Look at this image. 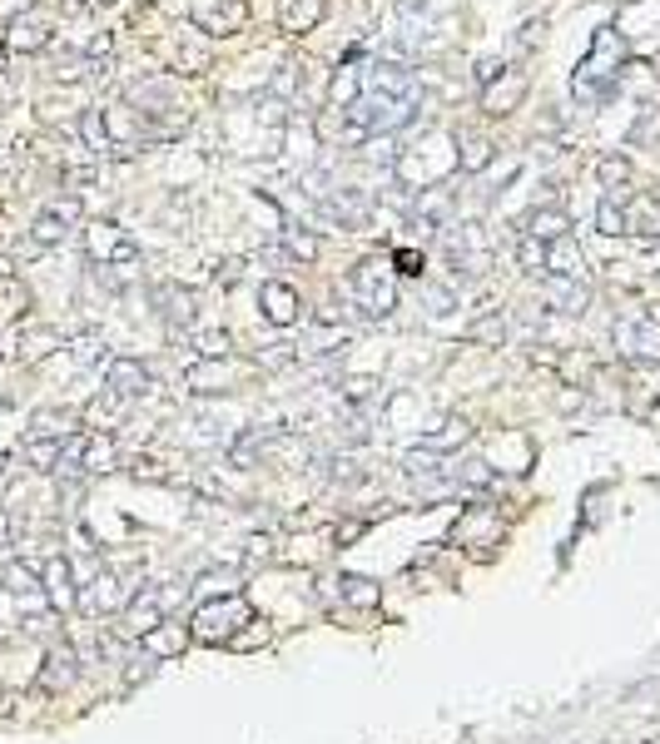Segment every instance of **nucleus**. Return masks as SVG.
<instances>
[{"instance_id": "f257e3e1", "label": "nucleus", "mask_w": 660, "mask_h": 744, "mask_svg": "<svg viewBox=\"0 0 660 744\" xmlns=\"http://www.w3.org/2000/svg\"><path fill=\"white\" fill-rule=\"evenodd\" d=\"M417 105H422V85H417V74L407 70V65H397V60H378V65H368V70H362L358 99H352V105H343L338 115L373 139V134H393V129H403L407 119L417 115Z\"/></svg>"}, {"instance_id": "f03ea898", "label": "nucleus", "mask_w": 660, "mask_h": 744, "mask_svg": "<svg viewBox=\"0 0 660 744\" xmlns=\"http://www.w3.org/2000/svg\"><path fill=\"white\" fill-rule=\"evenodd\" d=\"M621 65H626V40H621V30L601 25L591 50H586V60L576 65V80H571L576 99H581V105H601V99L621 85Z\"/></svg>"}, {"instance_id": "7ed1b4c3", "label": "nucleus", "mask_w": 660, "mask_h": 744, "mask_svg": "<svg viewBox=\"0 0 660 744\" xmlns=\"http://www.w3.org/2000/svg\"><path fill=\"white\" fill-rule=\"evenodd\" d=\"M244 626H254V606L239 591H229V595H213V601H204L194 610L189 640H199V645H234L244 636Z\"/></svg>"}, {"instance_id": "20e7f679", "label": "nucleus", "mask_w": 660, "mask_h": 744, "mask_svg": "<svg viewBox=\"0 0 660 744\" xmlns=\"http://www.w3.org/2000/svg\"><path fill=\"white\" fill-rule=\"evenodd\" d=\"M85 254H90L95 268H115V283H125V273L139 268V244L109 219H100V223L85 229Z\"/></svg>"}, {"instance_id": "39448f33", "label": "nucleus", "mask_w": 660, "mask_h": 744, "mask_svg": "<svg viewBox=\"0 0 660 744\" xmlns=\"http://www.w3.org/2000/svg\"><path fill=\"white\" fill-rule=\"evenodd\" d=\"M348 293L358 298V308H368L373 318H387V313L397 308V288H393V268H387V258H362L358 268H352L348 278Z\"/></svg>"}, {"instance_id": "423d86ee", "label": "nucleus", "mask_w": 660, "mask_h": 744, "mask_svg": "<svg viewBox=\"0 0 660 744\" xmlns=\"http://www.w3.org/2000/svg\"><path fill=\"white\" fill-rule=\"evenodd\" d=\"M189 25L213 35V40H229V35L248 30V0H194Z\"/></svg>"}, {"instance_id": "0eeeda50", "label": "nucleus", "mask_w": 660, "mask_h": 744, "mask_svg": "<svg viewBox=\"0 0 660 744\" xmlns=\"http://www.w3.org/2000/svg\"><path fill=\"white\" fill-rule=\"evenodd\" d=\"M616 352L630 362H660V323L656 318H616Z\"/></svg>"}, {"instance_id": "6e6552de", "label": "nucleus", "mask_w": 660, "mask_h": 744, "mask_svg": "<svg viewBox=\"0 0 660 744\" xmlns=\"http://www.w3.org/2000/svg\"><path fill=\"white\" fill-rule=\"evenodd\" d=\"M75 223H80V199H75V194H65V199H55L50 209L30 223V244L35 248H60L65 238H70V229H75Z\"/></svg>"}, {"instance_id": "1a4fd4ad", "label": "nucleus", "mask_w": 660, "mask_h": 744, "mask_svg": "<svg viewBox=\"0 0 660 744\" xmlns=\"http://www.w3.org/2000/svg\"><path fill=\"white\" fill-rule=\"evenodd\" d=\"M526 90H532V80H526L522 70H501L497 80H491L487 90H482V109H487L491 119H507L511 109H522V99H526Z\"/></svg>"}, {"instance_id": "9d476101", "label": "nucleus", "mask_w": 660, "mask_h": 744, "mask_svg": "<svg viewBox=\"0 0 660 744\" xmlns=\"http://www.w3.org/2000/svg\"><path fill=\"white\" fill-rule=\"evenodd\" d=\"M154 387V377H150V368L139 358H109V368H105V393H115L119 402H135V397H144Z\"/></svg>"}, {"instance_id": "9b49d317", "label": "nucleus", "mask_w": 660, "mask_h": 744, "mask_svg": "<svg viewBox=\"0 0 660 744\" xmlns=\"http://www.w3.org/2000/svg\"><path fill=\"white\" fill-rule=\"evenodd\" d=\"M45 45H50V21H45L40 11L11 15V25H5V50L11 55H40Z\"/></svg>"}, {"instance_id": "f8f14e48", "label": "nucleus", "mask_w": 660, "mask_h": 744, "mask_svg": "<svg viewBox=\"0 0 660 744\" xmlns=\"http://www.w3.org/2000/svg\"><path fill=\"white\" fill-rule=\"evenodd\" d=\"M258 308H264V318L274 323V328H293V323H299L303 298H299V288H293V283H278V278H268V283L258 288Z\"/></svg>"}, {"instance_id": "ddd939ff", "label": "nucleus", "mask_w": 660, "mask_h": 744, "mask_svg": "<svg viewBox=\"0 0 660 744\" xmlns=\"http://www.w3.org/2000/svg\"><path fill=\"white\" fill-rule=\"evenodd\" d=\"M154 626H164V591H135L125 606V636L129 640H144Z\"/></svg>"}, {"instance_id": "4468645a", "label": "nucleus", "mask_w": 660, "mask_h": 744, "mask_svg": "<svg viewBox=\"0 0 660 744\" xmlns=\"http://www.w3.org/2000/svg\"><path fill=\"white\" fill-rule=\"evenodd\" d=\"M40 585H45V601H50V610H75V606H80L75 571H70V561H65V556H50V561L40 566Z\"/></svg>"}, {"instance_id": "2eb2a0df", "label": "nucleus", "mask_w": 660, "mask_h": 744, "mask_svg": "<svg viewBox=\"0 0 660 744\" xmlns=\"http://www.w3.org/2000/svg\"><path fill=\"white\" fill-rule=\"evenodd\" d=\"M75 675H80V655H75V650H70V645H50V655H45L35 685H40L45 695H60V690H70V685H75Z\"/></svg>"}, {"instance_id": "dca6fc26", "label": "nucleus", "mask_w": 660, "mask_h": 744, "mask_svg": "<svg viewBox=\"0 0 660 744\" xmlns=\"http://www.w3.org/2000/svg\"><path fill=\"white\" fill-rule=\"evenodd\" d=\"M328 0H278V30L283 35H308L323 25Z\"/></svg>"}, {"instance_id": "f3484780", "label": "nucleus", "mask_w": 660, "mask_h": 744, "mask_svg": "<svg viewBox=\"0 0 660 744\" xmlns=\"http://www.w3.org/2000/svg\"><path fill=\"white\" fill-rule=\"evenodd\" d=\"M526 238H542L546 248L551 244H561V238H571V213L566 209H556V203H546V209H532L526 213V229H522Z\"/></svg>"}, {"instance_id": "a211bd4d", "label": "nucleus", "mask_w": 660, "mask_h": 744, "mask_svg": "<svg viewBox=\"0 0 660 744\" xmlns=\"http://www.w3.org/2000/svg\"><path fill=\"white\" fill-rule=\"evenodd\" d=\"M626 234L646 238V244H660V203L650 194H630L626 199Z\"/></svg>"}, {"instance_id": "6ab92c4d", "label": "nucleus", "mask_w": 660, "mask_h": 744, "mask_svg": "<svg viewBox=\"0 0 660 744\" xmlns=\"http://www.w3.org/2000/svg\"><path fill=\"white\" fill-rule=\"evenodd\" d=\"M457 169L462 174H482L491 160H497V144H491L487 134H477V129H457Z\"/></svg>"}, {"instance_id": "aec40b11", "label": "nucleus", "mask_w": 660, "mask_h": 744, "mask_svg": "<svg viewBox=\"0 0 660 744\" xmlns=\"http://www.w3.org/2000/svg\"><path fill=\"white\" fill-rule=\"evenodd\" d=\"M129 595H135V591H125L115 571H100V575H95V585H90V591L80 595V606H85V610H125V606H129Z\"/></svg>"}, {"instance_id": "412c9836", "label": "nucleus", "mask_w": 660, "mask_h": 744, "mask_svg": "<svg viewBox=\"0 0 660 744\" xmlns=\"http://www.w3.org/2000/svg\"><path fill=\"white\" fill-rule=\"evenodd\" d=\"M596 179H601V189H606V199H630L636 169H630L626 154H601L596 160Z\"/></svg>"}, {"instance_id": "4be33fe9", "label": "nucleus", "mask_w": 660, "mask_h": 744, "mask_svg": "<svg viewBox=\"0 0 660 744\" xmlns=\"http://www.w3.org/2000/svg\"><path fill=\"white\" fill-rule=\"evenodd\" d=\"M119 467V446L109 442L105 432H85V446H80V471L85 477H100V471Z\"/></svg>"}, {"instance_id": "5701e85b", "label": "nucleus", "mask_w": 660, "mask_h": 744, "mask_svg": "<svg viewBox=\"0 0 660 744\" xmlns=\"http://www.w3.org/2000/svg\"><path fill=\"white\" fill-rule=\"evenodd\" d=\"M546 298L556 313H586L591 288H586V278H546Z\"/></svg>"}, {"instance_id": "b1692460", "label": "nucleus", "mask_w": 660, "mask_h": 744, "mask_svg": "<svg viewBox=\"0 0 660 744\" xmlns=\"http://www.w3.org/2000/svg\"><path fill=\"white\" fill-rule=\"evenodd\" d=\"M184 645H189V630L174 626V620H164V626H154L144 636V655L150 660H174V655H184Z\"/></svg>"}, {"instance_id": "393cba45", "label": "nucleus", "mask_w": 660, "mask_h": 744, "mask_svg": "<svg viewBox=\"0 0 660 744\" xmlns=\"http://www.w3.org/2000/svg\"><path fill=\"white\" fill-rule=\"evenodd\" d=\"M546 278H586V258H581V248H576L571 238H561V244L546 248Z\"/></svg>"}, {"instance_id": "a878e982", "label": "nucleus", "mask_w": 660, "mask_h": 744, "mask_svg": "<svg viewBox=\"0 0 660 744\" xmlns=\"http://www.w3.org/2000/svg\"><path fill=\"white\" fill-rule=\"evenodd\" d=\"M154 298H160V313H164V318H169V328H179V323H184V328H189V323H194V293H189V288H179V283H164Z\"/></svg>"}, {"instance_id": "bb28decb", "label": "nucleus", "mask_w": 660, "mask_h": 744, "mask_svg": "<svg viewBox=\"0 0 660 744\" xmlns=\"http://www.w3.org/2000/svg\"><path fill=\"white\" fill-rule=\"evenodd\" d=\"M338 595L348 601V606H358V610H378V606H383V585L368 581V575H343Z\"/></svg>"}, {"instance_id": "cd10ccee", "label": "nucleus", "mask_w": 660, "mask_h": 744, "mask_svg": "<svg viewBox=\"0 0 660 744\" xmlns=\"http://www.w3.org/2000/svg\"><path fill=\"white\" fill-rule=\"evenodd\" d=\"M25 462H30L35 471H60V452L65 442H55V437H25Z\"/></svg>"}, {"instance_id": "c85d7f7f", "label": "nucleus", "mask_w": 660, "mask_h": 744, "mask_svg": "<svg viewBox=\"0 0 660 744\" xmlns=\"http://www.w3.org/2000/svg\"><path fill=\"white\" fill-rule=\"evenodd\" d=\"M80 139H85L90 154H115V144H109V125H105V109H85V115H80Z\"/></svg>"}, {"instance_id": "c756f323", "label": "nucleus", "mask_w": 660, "mask_h": 744, "mask_svg": "<svg viewBox=\"0 0 660 744\" xmlns=\"http://www.w3.org/2000/svg\"><path fill=\"white\" fill-rule=\"evenodd\" d=\"M55 348H65V338H60L55 328H30V333H21V358H25V362L45 358V352H55Z\"/></svg>"}, {"instance_id": "7c9ffc66", "label": "nucleus", "mask_w": 660, "mask_h": 744, "mask_svg": "<svg viewBox=\"0 0 660 744\" xmlns=\"http://www.w3.org/2000/svg\"><path fill=\"white\" fill-rule=\"evenodd\" d=\"M70 432H75V417L70 412H35L30 417V437H55V442H65Z\"/></svg>"}, {"instance_id": "2f4dec72", "label": "nucleus", "mask_w": 660, "mask_h": 744, "mask_svg": "<svg viewBox=\"0 0 660 744\" xmlns=\"http://www.w3.org/2000/svg\"><path fill=\"white\" fill-rule=\"evenodd\" d=\"M596 229H601L606 238L626 234V199H601V203H596Z\"/></svg>"}, {"instance_id": "473e14b6", "label": "nucleus", "mask_w": 660, "mask_h": 744, "mask_svg": "<svg viewBox=\"0 0 660 744\" xmlns=\"http://www.w3.org/2000/svg\"><path fill=\"white\" fill-rule=\"evenodd\" d=\"M517 264H522L526 268V273H542L546 278V244H542V238H517Z\"/></svg>"}, {"instance_id": "72a5a7b5", "label": "nucleus", "mask_w": 660, "mask_h": 744, "mask_svg": "<svg viewBox=\"0 0 660 744\" xmlns=\"http://www.w3.org/2000/svg\"><path fill=\"white\" fill-rule=\"evenodd\" d=\"M467 338L472 342H491V348H501L507 342V323H501V313H487V318H477L467 328Z\"/></svg>"}, {"instance_id": "f704fd0d", "label": "nucleus", "mask_w": 660, "mask_h": 744, "mask_svg": "<svg viewBox=\"0 0 660 744\" xmlns=\"http://www.w3.org/2000/svg\"><path fill=\"white\" fill-rule=\"evenodd\" d=\"M283 248L293 258H303V264L318 258V238H313V229H283Z\"/></svg>"}, {"instance_id": "c9c22d12", "label": "nucleus", "mask_w": 660, "mask_h": 744, "mask_svg": "<svg viewBox=\"0 0 660 744\" xmlns=\"http://www.w3.org/2000/svg\"><path fill=\"white\" fill-rule=\"evenodd\" d=\"M194 352H199V362H219L229 352V333H219V328L199 333V338H194Z\"/></svg>"}, {"instance_id": "e433bc0d", "label": "nucleus", "mask_w": 660, "mask_h": 744, "mask_svg": "<svg viewBox=\"0 0 660 744\" xmlns=\"http://www.w3.org/2000/svg\"><path fill=\"white\" fill-rule=\"evenodd\" d=\"M393 268L403 278H422V254H417V248H397L393 254Z\"/></svg>"}, {"instance_id": "4c0bfd02", "label": "nucleus", "mask_w": 660, "mask_h": 744, "mask_svg": "<svg viewBox=\"0 0 660 744\" xmlns=\"http://www.w3.org/2000/svg\"><path fill=\"white\" fill-rule=\"evenodd\" d=\"M501 70H507V65H501V60H482V65H477V85L487 90V85H491V80H497Z\"/></svg>"}, {"instance_id": "58836bf2", "label": "nucleus", "mask_w": 660, "mask_h": 744, "mask_svg": "<svg viewBox=\"0 0 660 744\" xmlns=\"http://www.w3.org/2000/svg\"><path fill=\"white\" fill-rule=\"evenodd\" d=\"M75 358H80V362H95V358H100V342H95V338H80V342H75Z\"/></svg>"}, {"instance_id": "ea45409f", "label": "nucleus", "mask_w": 660, "mask_h": 744, "mask_svg": "<svg viewBox=\"0 0 660 744\" xmlns=\"http://www.w3.org/2000/svg\"><path fill=\"white\" fill-rule=\"evenodd\" d=\"M368 393H373V377H352V383H348V397H352V402H362Z\"/></svg>"}, {"instance_id": "a19ab883", "label": "nucleus", "mask_w": 660, "mask_h": 744, "mask_svg": "<svg viewBox=\"0 0 660 744\" xmlns=\"http://www.w3.org/2000/svg\"><path fill=\"white\" fill-rule=\"evenodd\" d=\"M90 5H95V0H60V11H65V15H85Z\"/></svg>"}, {"instance_id": "79ce46f5", "label": "nucleus", "mask_w": 660, "mask_h": 744, "mask_svg": "<svg viewBox=\"0 0 660 744\" xmlns=\"http://www.w3.org/2000/svg\"><path fill=\"white\" fill-rule=\"evenodd\" d=\"M0 546H11V516L0 511Z\"/></svg>"}, {"instance_id": "37998d69", "label": "nucleus", "mask_w": 660, "mask_h": 744, "mask_svg": "<svg viewBox=\"0 0 660 744\" xmlns=\"http://www.w3.org/2000/svg\"><path fill=\"white\" fill-rule=\"evenodd\" d=\"M5 477H11V467H5V457H0V481H5Z\"/></svg>"}, {"instance_id": "c03bdc74", "label": "nucleus", "mask_w": 660, "mask_h": 744, "mask_svg": "<svg viewBox=\"0 0 660 744\" xmlns=\"http://www.w3.org/2000/svg\"><path fill=\"white\" fill-rule=\"evenodd\" d=\"M650 70H656V80H660V55H656V60H650Z\"/></svg>"}]
</instances>
